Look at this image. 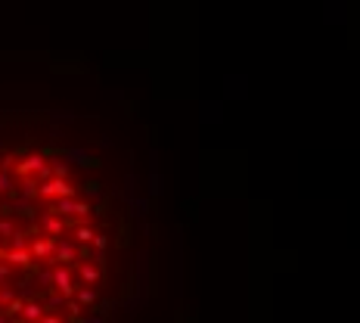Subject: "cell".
Listing matches in <instances>:
<instances>
[{"label": "cell", "instance_id": "obj_14", "mask_svg": "<svg viewBox=\"0 0 360 323\" xmlns=\"http://www.w3.org/2000/svg\"><path fill=\"white\" fill-rule=\"evenodd\" d=\"M0 236H13V224L10 221H0Z\"/></svg>", "mask_w": 360, "mask_h": 323}, {"label": "cell", "instance_id": "obj_11", "mask_svg": "<svg viewBox=\"0 0 360 323\" xmlns=\"http://www.w3.org/2000/svg\"><path fill=\"white\" fill-rule=\"evenodd\" d=\"M94 298H97V295H94V289H81V292H78V301H81V304H90Z\"/></svg>", "mask_w": 360, "mask_h": 323}, {"label": "cell", "instance_id": "obj_15", "mask_svg": "<svg viewBox=\"0 0 360 323\" xmlns=\"http://www.w3.org/2000/svg\"><path fill=\"white\" fill-rule=\"evenodd\" d=\"M7 190H10V177L0 171V193H7Z\"/></svg>", "mask_w": 360, "mask_h": 323}, {"label": "cell", "instance_id": "obj_3", "mask_svg": "<svg viewBox=\"0 0 360 323\" xmlns=\"http://www.w3.org/2000/svg\"><path fill=\"white\" fill-rule=\"evenodd\" d=\"M53 283L59 286V292H62V295H71V292H75V286H71V274L62 271V267H59V271H53Z\"/></svg>", "mask_w": 360, "mask_h": 323}, {"label": "cell", "instance_id": "obj_12", "mask_svg": "<svg viewBox=\"0 0 360 323\" xmlns=\"http://www.w3.org/2000/svg\"><path fill=\"white\" fill-rule=\"evenodd\" d=\"M13 249H25V233H13Z\"/></svg>", "mask_w": 360, "mask_h": 323}, {"label": "cell", "instance_id": "obj_13", "mask_svg": "<svg viewBox=\"0 0 360 323\" xmlns=\"http://www.w3.org/2000/svg\"><path fill=\"white\" fill-rule=\"evenodd\" d=\"M90 243H94V246L100 249V252H103V249H106V246H109V239H106V236H97V233H94V239H90Z\"/></svg>", "mask_w": 360, "mask_h": 323}, {"label": "cell", "instance_id": "obj_7", "mask_svg": "<svg viewBox=\"0 0 360 323\" xmlns=\"http://www.w3.org/2000/svg\"><path fill=\"white\" fill-rule=\"evenodd\" d=\"M53 252H56L59 261H75V246H71V243H59Z\"/></svg>", "mask_w": 360, "mask_h": 323}, {"label": "cell", "instance_id": "obj_9", "mask_svg": "<svg viewBox=\"0 0 360 323\" xmlns=\"http://www.w3.org/2000/svg\"><path fill=\"white\" fill-rule=\"evenodd\" d=\"M81 277H84L87 283H97V277H100V271H97V267H94V264H84V267H81Z\"/></svg>", "mask_w": 360, "mask_h": 323}, {"label": "cell", "instance_id": "obj_1", "mask_svg": "<svg viewBox=\"0 0 360 323\" xmlns=\"http://www.w3.org/2000/svg\"><path fill=\"white\" fill-rule=\"evenodd\" d=\"M38 196H47V199H65V196H75V187L65 184V177H50V181H44L38 187Z\"/></svg>", "mask_w": 360, "mask_h": 323}, {"label": "cell", "instance_id": "obj_4", "mask_svg": "<svg viewBox=\"0 0 360 323\" xmlns=\"http://www.w3.org/2000/svg\"><path fill=\"white\" fill-rule=\"evenodd\" d=\"M41 224H44V233H50V236H59V233H62V221H59V214H53V211Z\"/></svg>", "mask_w": 360, "mask_h": 323}, {"label": "cell", "instance_id": "obj_16", "mask_svg": "<svg viewBox=\"0 0 360 323\" xmlns=\"http://www.w3.org/2000/svg\"><path fill=\"white\" fill-rule=\"evenodd\" d=\"M41 323H59V320H56V317H44Z\"/></svg>", "mask_w": 360, "mask_h": 323}, {"label": "cell", "instance_id": "obj_8", "mask_svg": "<svg viewBox=\"0 0 360 323\" xmlns=\"http://www.w3.org/2000/svg\"><path fill=\"white\" fill-rule=\"evenodd\" d=\"M41 314H44L41 304H22V317L25 320H41Z\"/></svg>", "mask_w": 360, "mask_h": 323}, {"label": "cell", "instance_id": "obj_10", "mask_svg": "<svg viewBox=\"0 0 360 323\" xmlns=\"http://www.w3.org/2000/svg\"><path fill=\"white\" fill-rule=\"evenodd\" d=\"M94 239V230L90 227H78V243H90Z\"/></svg>", "mask_w": 360, "mask_h": 323}, {"label": "cell", "instance_id": "obj_5", "mask_svg": "<svg viewBox=\"0 0 360 323\" xmlns=\"http://www.w3.org/2000/svg\"><path fill=\"white\" fill-rule=\"evenodd\" d=\"M7 261H13L16 267H25L28 261H31V255H28V249H10V252L4 255Z\"/></svg>", "mask_w": 360, "mask_h": 323}, {"label": "cell", "instance_id": "obj_2", "mask_svg": "<svg viewBox=\"0 0 360 323\" xmlns=\"http://www.w3.org/2000/svg\"><path fill=\"white\" fill-rule=\"evenodd\" d=\"M44 165H47L44 155H28V158H22L19 165H16V171H19V174H31V171H41Z\"/></svg>", "mask_w": 360, "mask_h": 323}, {"label": "cell", "instance_id": "obj_6", "mask_svg": "<svg viewBox=\"0 0 360 323\" xmlns=\"http://www.w3.org/2000/svg\"><path fill=\"white\" fill-rule=\"evenodd\" d=\"M53 249H56V246H53V239H38V243L31 246V252L38 255V258H50V255H53Z\"/></svg>", "mask_w": 360, "mask_h": 323}]
</instances>
